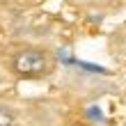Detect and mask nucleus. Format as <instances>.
<instances>
[{
  "label": "nucleus",
  "instance_id": "obj_1",
  "mask_svg": "<svg viewBox=\"0 0 126 126\" xmlns=\"http://www.w3.org/2000/svg\"><path fill=\"white\" fill-rule=\"evenodd\" d=\"M9 69L14 76L25 78V80H39L53 73L55 60L46 48L41 46H25L18 48L9 60Z\"/></svg>",
  "mask_w": 126,
  "mask_h": 126
},
{
  "label": "nucleus",
  "instance_id": "obj_2",
  "mask_svg": "<svg viewBox=\"0 0 126 126\" xmlns=\"http://www.w3.org/2000/svg\"><path fill=\"white\" fill-rule=\"evenodd\" d=\"M16 110L9 103H0V126H16Z\"/></svg>",
  "mask_w": 126,
  "mask_h": 126
},
{
  "label": "nucleus",
  "instance_id": "obj_3",
  "mask_svg": "<svg viewBox=\"0 0 126 126\" xmlns=\"http://www.w3.org/2000/svg\"><path fill=\"white\" fill-rule=\"evenodd\" d=\"M0 87H2V73H0Z\"/></svg>",
  "mask_w": 126,
  "mask_h": 126
}]
</instances>
